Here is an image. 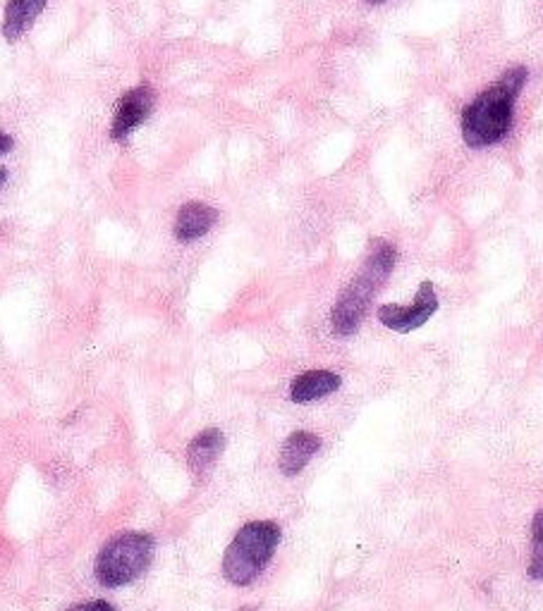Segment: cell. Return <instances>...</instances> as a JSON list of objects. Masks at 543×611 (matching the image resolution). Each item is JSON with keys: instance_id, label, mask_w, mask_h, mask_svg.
I'll list each match as a JSON object with an SVG mask.
<instances>
[{"instance_id": "obj_16", "label": "cell", "mask_w": 543, "mask_h": 611, "mask_svg": "<svg viewBox=\"0 0 543 611\" xmlns=\"http://www.w3.org/2000/svg\"><path fill=\"white\" fill-rule=\"evenodd\" d=\"M372 3H386V0H372Z\"/></svg>"}, {"instance_id": "obj_15", "label": "cell", "mask_w": 543, "mask_h": 611, "mask_svg": "<svg viewBox=\"0 0 543 611\" xmlns=\"http://www.w3.org/2000/svg\"><path fill=\"white\" fill-rule=\"evenodd\" d=\"M6 180H8V170H6V168H0V189H3Z\"/></svg>"}, {"instance_id": "obj_3", "label": "cell", "mask_w": 543, "mask_h": 611, "mask_svg": "<svg viewBox=\"0 0 543 611\" xmlns=\"http://www.w3.org/2000/svg\"><path fill=\"white\" fill-rule=\"evenodd\" d=\"M278 542H281V528L273 520H252L242 526L223 557V576L228 583L240 588L252 583L273 559Z\"/></svg>"}, {"instance_id": "obj_6", "label": "cell", "mask_w": 543, "mask_h": 611, "mask_svg": "<svg viewBox=\"0 0 543 611\" xmlns=\"http://www.w3.org/2000/svg\"><path fill=\"white\" fill-rule=\"evenodd\" d=\"M438 308V296L431 282H421L415 306H380L378 320L395 333H413L427 323Z\"/></svg>"}, {"instance_id": "obj_5", "label": "cell", "mask_w": 543, "mask_h": 611, "mask_svg": "<svg viewBox=\"0 0 543 611\" xmlns=\"http://www.w3.org/2000/svg\"><path fill=\"white\" fill-rule=\"evenodd\" d=\"M156 108V92L152 86H135L127 92L121 101H117L115 113H113V125H111V139L117 144H125L132 131L142 127L149 120Z\"/></svg>"}, {"instance_id": "obj_2", "label": "cell", "mask_w": 543, "mask_h": 611, "mask_svg": "<svg viewBox=\"0 0 543 611\" xmlns=\"http://www.w3.org/2000/svg\"><path fill=\"white\" fill-rule=\"evenodd\" d=\"M395 249L386 242H376V249L369 253V259L362 265L359 275L349 282V287L341 294V299L333 306L331 327L335 337H349L357 333V327L364 318L366 306H369L374 292L384 285L386 277L395 267Z\"/></svg>"}, {"instance_id": "obj_10", "label": "cell", "mask_w": 543, "mask_h": 611, "mask_svg": "<svg viewBox=\"0 0 543 611\" xmlns=\"http://www.w3.org/2000/svg\"><path fill=\"white\" fill-rule=\"evenodd\" d=\"M46 8V0H8L3 14V36L12 43L22 39L39 14Z\"/></svg>"}, {"instance_id": "obj_11", "label": "cell", "mask_w": 543, "mask_h": 611, "mask_svg": "<svg viewBox=\"0 0 543 611\" xmlns=\"http://www.w3.org/2000/svg\"><path fill=\"white\" fill-rule=\"evenodd\" d=\"M223 450H226V435L216 428H209L199 432V435L189 442L187 464L195 473H203L216 464V459L223 454Z\"/></svg>"}, {"instance_id": "obj_17", "label": "cell", "mask_w": 543, "mask_h": 611, "mask_svg": "<svg viewBox=\"0 0 543 611\" xmlns=\"http://www.w3.org/2000/svg\"><path fill=\"white\" fill-rule=\"evenodd\" d=\"M242 611H254V609H242Z\"/></svg>"}, {"instance_id": "obj_7", "label": "cell", "mask_w": 543, "mask_h": 611, "mask_svg": "<svg viewBox=\"0 0 543 611\" xmlns=\"http://www.w3.org/2000/svg\"><path fill=\"white\" fill-rule=\"evenodd\" d=\"M218 220V211L207 203L199 201H189L180 208L178 220H175V236H178V242L189 244L197 242L199 236L207 234Z\"/></svg>"}, {"instance_id": "obj_1", "label": "cell", "mask_w": 543, "mask_h": 611, "mask_svg": "<svg viewBox=\"0 0 543 611\" xmlns=\"http://www.w3.org/2000/svg\"><path fill=\"white\" fill-rule=\"evenodd\" d=\"M530 77L526 67L508 70L501 82H495L487 92L479 94L462 113V134L469 148H487L501 141L512 127V110Z\"/></svg>"}, {"instance_id": "obj_14", "label": "cell", "mask_w": 543, "mask_h": 611, "mask_svg": "<svg viewBox=\"0 0 543 611\" xmlns=\"http://www.w3.org/2000/svg\"><path fill=\"white\" fill-rule=\"evenodd\" d=\"M12 146H14V141H12V137H10V134H6V131H0V156H6V154H10V151H12Z\"/></svg>"}, {"instance_id": "obj_4", "label": "cell", "mask_w": 543, "mask_h": 611, "mask_svg": "<svg viewBox=\"0 0 543 611\" xmlns=\"http://www.w3.org/2000/svg\"><path fill=\"white\" fill-rule=\"evenodd\" d=\"M154 538L146 533H123L108 540L96 559V578L106 588H123L149 569Z\"/></svg>"}, {"instance_id": "obj_13", "label": "cell", "mask_w": 543, "mask_h": 611, "mask_svg": "<svg viewBox=\"0 0 543 611\" xmlns=\"http://www.w3.org/2000/svg\"><path fill=\"white\" fill-rule=\"evenodd\" d=\"M67 611H115V607L108 604L106 600H92V602H82V604L70 607Z\"/></svg>"}, {"instance_id": "obj_9", "label": "cell", "mask_w": 543, "mask_h": 611, "mask_svg": "<svg viewBox=\"0 0 543 611\" xmlns=\"http://www.w3.org/2000/svg\"><path fill=\"white\" fill-rule=\"evenodd\" d=\"M321 450V440L314 435V432H292V435L285 440L281 459H278V466L285 475H297L306 464H310L312 456Z\"/></svg>"}, {"instance_id": "obj_8", "label": "cell", "mask_w": 543, "mask_h": 611, "mask_svg": "<svg viewBox=\"0 0 543 611\" xmlns=\"http://www.w3.org/2000/svg\"><path fill=\"white\" fill-rule=\"evenodd\" d=\"M341 387V376L331 370H306L290 384V399L295 404H310V401L324 399Z\"/></svg>"}, {"instance_id": "obj_12", "label": "cell", "mask_w": 543, "mask_h": 611, "mask_svg": "<svg viewBox=\"0 0 543 611\" xmlns=\"http://www.w3.org/2000/svg\"><path fill=\"white\" fill-rule=\"evenodd\" d=\"M530 576L534 580H543V506L534 516L532 524V563H530Z\"/></svg>"}]
</instances>
